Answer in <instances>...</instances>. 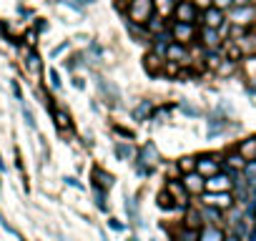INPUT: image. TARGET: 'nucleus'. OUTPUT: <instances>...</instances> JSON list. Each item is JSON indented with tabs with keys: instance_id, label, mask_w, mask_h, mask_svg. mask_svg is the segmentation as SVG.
<instances>
[{
	"instance_id": "obj_10",
	"label": "nucleus",
	"mask_w": 256,
	"mask_h": 241,
	"mask_svg": "<svg viewBox=\"0 0 256 241\" xmlns=\"http://www.w3.org/2000/svg\"><path fill=\"white\" fill-rule=\"evenodd\" d=\"M166 56H168L171 60H188V53L184 50V46H181V43H168Z\"/></svg>"
},
{
	"instance_id": "obj_37",
	"label": "nucleus",
	"mask_w": 256,
	"mask_h": 241,
	"mask_svg": "<svg viewBox=\"0 0 256 241\" xmlns=\"http://www.w3.org/2000/svg\"><path fill=\"white\" fill-rule=\"evenodd\" d=\"M0 171H6V164H3V158H0Z\"/></svg>"
},
{
	"instance_id": "obj_36",
	"label": "nucleus",
	"mask_w": 256,
	"mask_h": 241,
	"mask_svg": "<svg viewBox=\"0 0 256 241\" xmlns=\"http://www.w3.org/2000/svg\"><path fill=\"white\" fill-rule=\"evenodd\" d=\"M208 3H211V0H198V6H206V8H208Z\"/></svg>"
},
{
	"instance_id": "obj_17",
	"label": "nucleus",
	"mask_w": 256,
	"mask_h": 241,
	"mask_svg": "<svg viewBox=\"0 0 256 241\" xmlns=\"http://www.w3.org/2000/svg\"><path fill=\"white\" fill-rule=\"evenodd\" d=\"M148 113H151V103H148V100H144V103H141V108H136V110H134V118H136V120H146V118H148Z\"/></svg>"
},
{
	"instance_id": "obj_9",
	"label": "nucleus",
	"mask_w": 256,
	"mask_h": 241,
	"mask_svg": "<svg viewBox=\"0 0 256 241\" xmlns=\"http://www.w3.org/2000/svg\"><path fill=\"white\" fill-rule=\"evenodd\" d=\"M238 156L244 161H256V136L254 138H246L241 146H238Z\"/></svg>"
},
{
	"instance_id": "obj_6",
	"label": "nucleus",
	"mask_w": 256,
	"mask_h": 241,
	"mask_svg": "<svg viewBox=\"0 0 256 241\" xmlns=\"http://www.w3.org/2000/svg\"><path fill=\"white\" fill-rule=\"evenodd\" d=\"M204 176H198L196 171H191V174H186L184 176V188L188 191V194H198V191H204Z\"/></svg>"
},
{
	"instance_id": "obj_4",
	"label": "nucleus",
	"mask_w": 256,
	"mask_h": 241,
	"mask_svg": "<svg viewBox=\"0 0 256 241\" xmlns=\"http://www.w3.org/2000/svg\"><path fill=\"white\" fill-rule=\"evenodd\" d=\"M196 16H198V10H196V6L191 3V0H184V3H178V8H176V18H178V23H188V26H194Z\"/></svg>"
},
{
	"instance_id": "obj_16",
	"label": "nucleus",
	"mask_w": 256,
	"mask_h": 241,
	"mask_svg": "<svg viewBox=\"0 0 256 241\" xmlns=\"http://www.w3.org/2000/svg\"><path fill=\"white\" fill-rule=\"evenodd\" d=\"M168 43H171V36H168V33H161V36L156 38V46H154V50H156V53H166Z\"/></svg>"
},
{
	"instance_id": "obj_2",
	"label": "nucleus",
	"mask_w": 256,
	"mask_h": 241,
	"mask_svg": "<svg viewBox=\"0 0 256 241\" xmlns=\"http://www.w3.org/2000/svg\"><path fill=\"white\" fill-rule=\"evenodd\" d=\"M151 10H154V0H131V6H128V18L136 20V23H146L151 18Z\"/></svg>"
},
{
	"instance_id": "obj_21",
	"label": "nucleus",
	"mask_w": 256,
	"mask_h": 241,
	"mask_svg": "<svg viewBox=\"0 0 256 241\" xmlns=\"http://www.w3.org/2000/svg\"><path fill=\"white\" fill-rule=\"evenodd\" d=\"M226 164H228V171H234V168H244V166H246V161H244L238 154H231Z\"/></svg>"
},
{
	"instance_id": "obj_19",
	"label": "nucleus",
	"mask_w": 256,
	"mask_h": 241,
	"mask_svg": "<svg viewBox=\"0 0 256 241\" xmlns=\"http://www.w3.org/2000/svg\"><path fill=\"white\" fill-rule=\"evenodd\" d=\"M168 191H171V194H176V198H181V204H184V198H186V194H188V191L184 188V184H176V181H171V184H168Z\"/></svg>"
},
{
	"instance_id": "obj_33",
	"label": "nucleus",
	"mask_w": 256,
	"mask_h": 241,
	"mask_svg": "<svg viewBox=\"0 0 256 241\" xmlns=\"http://www.w3.org/2000/svg\"><path fill=\"white\" fill-rule=\"evenodd\" d=\"M13 93H16V98H18V100H23V90H20V86H18V83H13Z\"/></svg>"
},
{
	"instance_id": "obj_26",
	"label": "nucleus",
	"mask_w": 256,
	"mask_h": 241,
	"mask_svg": "<svg viewBox=\"0 0 256 241\" xmlns=\"http://www.w3.org/2000/svg\"><path fill=\"white\" fill-rule=\"evenodd\" d=\"M23 116H26V124H28L30 128H36V120H33V113L28 110V106H26V103H23Z\"/></svg>"
},
{
	"instance_id": "obj_12",
	"label": "nucleus",
	"mask_w": 256,
	"mask_h": 241,
	"mask_svg": "<svg viewBox=\"0 0 256 241\" xmlns=\"http://www.w3.org/2000/svg\"><path fill=\"white\" fill-rule=\"evenodd\" d=\"M154 8L158 10V18H166V16L174 13L176 3H174V0H154Z\"/></svg>"
},
{
	"instance_id": "obj_28",
	"label": "nucleus",
	"mask_w": 256,
	"mask_h": 241,
	"mask_svg": "<svg viewBox=\"0 0 256 241\" xmlns=\"http://www.w3.org/2000/svg\"><path fill=\"white\" fill-rule=\"evenodd\" d=\"M108 226H110L113 231H123V228H126V224H123V221H118V218H110V221H108Z\"/></svg>"
},
{
	"instance_id": "obj_11",
	"label": "nucleus",
	"mask_w": 256,
	"mask_h": 241,
	"mask_svg": "<svg viewBox=\"0 0 256 241\" xmlns=\"http://www.w3.org/2000/svg\"><path fill=\"white\" fill-rule=\"evenodd\" d=\"M198 241H224V234L216 226H206V228H201Z\"/></svg>"
},
{
	"instance_id": "obj_23",
	"label": "nucleus",
	"mask_w": 256,
	"mask_h": 241,
	"mask_svg": "<svg viewBox=\"0 0 256 241\" xmlns=\"http://www.w3.org/2000/svg\"><path fill=\"white\" fill-rule=\"evenodd\" d=\"M181 171H186V174L196 171V158H181Z\"/></svg>"
},
{
	"instance_id": "obj_3",
	"label": "nucleus",
	"mask_w": 256,
	"mask_h": 241,
	"mask_svg": "<svg viewBox=\"0 0 256 241\" xmlns=\"http://www.w3.org/2000/svg\"><path fill=\"white\" fill-rule=\"evenodd\" d=\"M204 204L211 206V208H231L234 206V196L226 191V194H206L204 196Z\"/></svg>"
},
{
	"instance_id": "obj_30",
	"label": "nucleus",
	"mask_w": 256,
	"mask_h": 241,
	"mask_svg": "<svg viewBox=\"0 0 256 241\" xmlns=\"http://www.w3.org/2000/svg\"><path fill=\"white\" fill-rule=\"evenodd\" d=\"M28 68H30V70H38V68H40V60H38L36 56H28Z\"/></svg>"
},
{
	"instance_id": "obj_34",
	"label": "nucleus",
	"mask_w": 256,
	"mask_h": 241,
	"mask_svg": "<svg viewBox=\"0 0 256 241\" xmlns=\"http://www.w3.org/2000/svg\"><path fill=\"white\" fill-rule=\"evenodd\" d=\"M248 3L251 0H234V6H238V8H248Z\"/></svg>"
},
{
	"instance_id": "obj_18",
	"label": "nucleus",
	"mask_w": 256,
	"mask_h": 241,
	"mask_svg": "<svg viewBox=\"0 0 256 241\" xmlns=\"http://www.w3.org/2000/svg\"><path fill=\"white\" fill-rule=\"evenodd\" d=\"M113 154H116L118 161H123V158H128V156L134 154V148H131V146H126V144H118V146L113 148Z\"/></svg>"
},
{
	"instance_id": "obj_1",
	"label": "nucleus",
	"mask_w": 256,
	"mask_h": 241,
	"mask_svg": "<svg viewBox=\"0 0 256 241\" xmlns=\"http://www.w3.org/2000/svg\"><path fill=\"white\" fill-rule=\"evenodd\" d=\"M231 186H234V181H231V174H214V176H208L206 181H204V188L208 191V194H226V191H231Z\"/></svg>"
},
{
	"instance_id": "obj_8",
	"label": "nucleus",
	"mask_w": 256,
	"mask_h": 241,
	"mask_svg": "<svg viewBox=\"0 0 256 241\" xmlns=\"http://www.w3.org/2000/svg\"><path fill=\"white\" fill-rule=\"evenodd\" d=\"M171 38H176L178 43H188V40L194 38V26H188V23H176L174 30H171Z\"/></svg>"
},
{
	"instance_id": "obj_25",
	"label": "nucleus",
	"mask_w": 256,
	"mask_h": 241,
	"mask_svg": "<svg viewBox=\"0 0 256 241\" xmlns=\"http://www.w3.org/2000/svg\"><path fill=\"white\" fill-rule=\"evenodd\" d=\"M148 30H154V33L164 30V20L161 18H148Z\"/></svg>"
},
{
	"instance_id": "obj_32",
	"label": "nucleus",
	"mask_w": 256,
	"mask_h": 241,
	"mask_svg": "<svg viewBox=\"0 0 256 241\" xmlns=\"http://www.w3.org/2000/svg\"><path fill=\"white\" fill-rule=\"evenodd\" d=\"M66 181H68V186H76V188H83V186H80V181H78V178H73V176H66Z\"/></svg>"
},
{
	"instance_id": "obj_5",
	"label": "nucleus",
	"mask_w": 256,
	"mask_h": 241,
	"mask_svg": "<svg viewBox=\"0 0 256 241\" xmlns=\"http://www.w3.org/2000/svg\"><path fill=\"white\" fill-rule=\"evenodd\" d=\"M196 174L204 176V178L218 174V161H214V156H201V158L196 161Z\"/></svg>"
},
{
	"instance_id": "obj_22",
	"label": "nucleus",
	"mask_w": 256,
	"mask_h": 241,
	"mask_svg": "<svg viewBox=\"0 0 256 241\" xmlns=\"http://www.w3.org/2000/svg\"><path fill=\"white\" fill-rule=\"evenodd\" d=\"M178 238H181V241H198V231H196V228H184V231L178 234Z\"/></svg>"
},
{
	"instance_id": "obj_35",
	"label": "nucleus",
	"mask_w": 256,
	"mask_h": 241,
	"mask_svg": "<svg viewBox=\"0 0 256 241\" xmlns=\"http://www.w3.org/2000/svg\"><path fill=\"white\" fill-rule=\"evenodd\" d=\"M224 241H241V236L238 234H228V236H224Z\"/></svg>"
},
{
	"instance_id": "obj_27",
	"label": "nucleus",
	"mask_w": 256,
	"mask_h": 241,
	"mask_svg": "<svg viewBox=\"0 0 256 241\" xmlns=\"http://www.w3.org/2000/svg\"><path fill=\"white\" fill-rule=\"evenodd\" d=\"M50 83H53V88H58V90H60V86H63V83H60V76H58V70H50Z\"/></svg>"
},
{
	"instance_id": "obj_20",
	"label": "nucleus",
	"mask_w": 256,
	"mask_h": 241,
	"mask_svg": "<svg viewBox=\"0 0 256 241\" xmlns=\"http://www.w3.org/2000/svg\"><path fill=\"white\" fill-rule=\"evenodd\" d=\"M93 196H96V206H98L100 211H106V208H108V206H106V191L98 188V186H93Z\"/></svg>"
},
{
	"instance_id": "obj_7",
	"label": "nucleus",
	"mask_w": 256,
	"mask_h": 241,
	"mask_svg": "<svg viewBox=\"0 0 256 241\" xmlns=\"http://www.w3.org/2000/svg\"><path fill=\"white\" fill-rule=\"evenodd\" d=\"M204 23H206V28L218 30L221 23H224V10H218V8H206V13H204Z\"/></svg>"
},
{
	"instance_id": "obj_15",
	"label": "nucleus",
	"mask_w": 256,
	"mask_h": 241,
	"mask_svg": "<svg viewBox=\"0 0 256 241\" xmlns=\"http://www.w3.org/2000/svg\"><path fill=\"white\" fill-rule=\"evenodd\" d=\"M231 18H234L236 23H248V20L254 18V10H251V8H236V10L231 13Z\"/></svg>"
},
{
	"instance_id": "obj_24",
	"label": "nucleus",
	"mask_w": 256,
	"mask_h": 241,
	"mask_svg": "<svg viewBox=\"0 0 256 241\" xmlns=\"http://www.w3.org/2000/svg\"><path fill=\"white\" fill-rule=\"evenodd\" d=\"M244 174L248 176V181H254V178H256V161H246V166H244Z\"/></svg>"
},
{
	"instance_id": "obj_13",
	"label": "nucleus",
	"mask_w": 256,
	"mask_h": 241,
	"mask_svg": "<svg viewBox=\"0 0 256 241\" xmlns=\"http://www.w3.org/2000/svg\"><path fill=\"white\" fill-rule=\"evenodd\" d=\"M126 208H128V218H131L134 226H144V221H141V211L136 208L134 198H126Z\"/></svg>"
},
{
	"instance_id": "obj_31",
	"label": "nucleus",
	"mask_w": 256,
	"mask_h": 241,
	"mask_svg": "<svg viewBox=\"0 0 256 241\" xmlns=\"http://www.w3.org/2000/svg\"><path fill=\"white\" fill-rule=\"evenodd\" d=\"M68 46H70V43H63V46H58V48H53V50H50V56H53V58H56V56H60V53H63V50H66Z\"/></svg>"
},
{
	"instance_id": "obj_29",
	"label": "nucleus",
	"mask_w": 256,
	"mask_h": 241,
	"mask_svg": "<svg viewBox=\"0 0 256 241\" xmlns=\"http://www.w3.org/2000/svg\"><path fill=\"white\" fill-rule=\"evenodd\" d=\"M211 3H214V8H218V10H224V8H228V6L234 3V0H211Z\"/></svg>"
},
{
	"instance_id": "obj_14",
	"label": "nucleus",
	"mask_w": 256,
	"mask_h": 241,
	"mask_svg": "<svg viewBox=\"0 0 256 241\" xmlns=\"http://www.w3.org/2000/svg\"><path fill=\"white\" fill-rule=\"evenodd\" d=\"M201 36H204V43H206L208 48H218V43H221V40H218V30H214V28H204Z\"/></svg>"
}]
</instances>
